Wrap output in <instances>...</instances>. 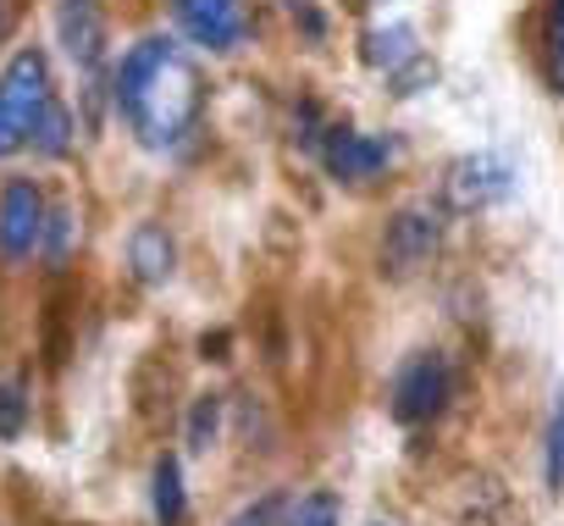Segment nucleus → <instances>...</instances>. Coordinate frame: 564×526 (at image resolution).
I'll use <instances>...</instances> for the list:
<instances>
[{
  "mask_svg": "<svg viewBox=\"0 0 564 526\" xmlns=\"http://www.w3.org/2000/svg\"><path fill=\"white\" fill-rule=\"evenodd\" d=\"M205 89H199V67L188 62V51L177 40H139L122 67H117V111L133 128L139 144L150 150H172L194 122H199Z\"/></svg>",
  "mask_w": 564,
  "mask_h": 526,
  "instance_id": "f257e3e1",
  "label": "nucleus"
},
{
  "mask_svg": "<svg viewBox=\"0 0 564 526\" xmlns=\"http://www.w3.org/2000/svg\"><path fill=\"white\" fill-rule=\"evenodd\" d=\"M51 100V67L40 51H18L12 67L0 73V155H12L18 144H29L34 117Z\"/></svg>",
  "mask_w": 564,
  "mask_h": 526,
  "instance_id": "f03ea898",
  "label": "nucleus"
},
{
  "mask_svg": "<svg viewBox=\"0 0 564 526\" xmlns=\"http://www.w3.org/2000/svg\"><path fill=\"white\" fill-rule=\"evenodd\" d=\"M448 394H454V372H448V361H443L437 350H415V355L393 372L388 410H393L399 427H421V421L443 416Z\"/></svg>",
  "mask_w": 564,
  "mask_h": 526,
  "instance_id": "7ed1b4c3",
  "label": "nucleus"
},
{
  "mask_svg": "<svg viewBox=\"0 0 564 526\" xmlns=\"http://www.w3.org/2000/svg\"><path fill=\"white\" fill-rule=\"evenodd\" d=\"M520 172L503 150H476V155H459L443 178V200L454 211H487V205H503L514 194Z\"/></svg>",
  "mask_w": 564,
  "mask_h": 526,
  "instance_id": "20e7f679",
  "label": "nucleus"
},
{
  "mask_svg": "<svg viewBox=\"0 0 564 526\" xmlns=\"http://www.w3.org/2000/svg\"><path fill=\"white\" fill-rule=\"evenodd\" d=\"M437 238H443L437 216L421 211V205H404L399 216H388V233H382V272H388V278L421 272L426 260L437 255Z\"/></svg>",
  "mask_w": 564,
  "mask_h": 526,
  "instance_id": "39448f33",
  "label": "nucleus"
},
{
  "mask_svg": "<svg viewBox=\"0 0 564 526\" xmlns=\"http://www.w3.org/2000/svg\"><path fill=\"white\" fill-rule=\"evenodd\" d=\"M45 238V194L29 178H12L0 189V249L7 260H29Z\"/></svg>",
  "mask_w": 564,
  "mask_h": 526,
  "instance_id": "423d86ee",
  "label": "nucleus"
},
{
  "mask_svg": "<svg viewBox=\"0 0 564 526\" xmlns=\"http://www.w3.org/2000/svg\"><path fill=\"white\" fill-rule=\"evenodd\" d=\"M172 12H177L183 34L205 51H238L249 34L243 0H172Z\"/></svg>",
  "mask_w": 564,
  "mask_h": 526,
  "instance_id": "0eeeda50",
  "label": "nucleus"
},
{
  "mask_svg": "<svg viewBox=\"0 0 564 526\" xmlns=\"http://www.w3.org/2000/svg\"><path fill=\"white\" fill-rule=\"evenodd\" d=\"M388 155H393V144L377 139V133L327 128V139H322V161H327V172H333L338 183H366V178H377V172L388 167Z\"/></svg>",
  "mask_w": 564,
  "mask_h": 526,
  "instance_id": "6e6552de",
  "label": "nucleus"
},
{
  "mask_svg": "<svg viewBox=\"0 0 564 526\" xmlns=\"http://www.w3.org/2000/svg\"><path fill=\"white\" fill-rule=\"evenodd\" d=\"M56 34L78 67H100L106 56V7L100 0H56Z\"/></svg>",
  "mask_w": 564,
  "mask_h": 526,
  "instance_id": "1a4fd4ad",
  "label": "nucleus"
},
{
  "mask_svg": "<svg viewBox=\"0 0 564 526\" xmlns=\"http://www.w3.org/2000/svg\"><path fill=\"white\" fill-rule=\"evenodd\" d=\"M172 238H166V227L161 222H139L133 227V238H128V267H133V278L139 283H166L172 278Z\"/></svg>",
  "mask_w": 564,
  "mask_h": 526,
  "instance_id": "9d476101",
  "label": "nucleus"
},
{
  "mask_svg": "<svg viewBox=\"0 0 564 526\" xmlns=\"http://www.w3.org/2000/svg\"><path fill=\"white\" fill-rule=\"evenodd\" d=\"M371 67H382V73H399L404 62H415L421 56V45H415V29L410 23H388V29H371L366 34V51H360Z\"/></svg>",
  "mask_w": 564,
  "mask_h": 526,
  "instance_id": "9b49d317",
  "label": "nucleus"
},
{
  "mask_svg": "<svg viewBox=\"0 0 564 526\" xmlns=\"http://www.w3.org/2000/svg\"><path fill=\"white\" fill-rule=\"evenodd\" d=\"M150 487H155V520H161V526H183V520H188V493H183V465H177V454H161V460H155Z\"/></svg>",
  "mask_w": 564,
  "mask_h": 526,
  "instance_id": "f8f14e48",
  "label": "nucleus"
},
{
  "mask_svg": "<svg viewBox=\"0 0 564 526\" xmlns=\"http://www.w3.org/2000/svg\"><path fill=\"white\" fill-rule=\"evenodd\" d=\"M29 139H34V150H40V155H51V161H56V155H67V150H73V111L51 95V100H45V111L34 117Z\"/></svg>",
  "mask_w": 564,
  "mask_h": 526,
  "instance_id": "ddd939ff",
  "label": "nucleus"
},
{
  "mask_svg": "<svg viewBox=\"0 0 564 526\" xmlns=\"http://www.w3.org/2000/svg\"><path fill=\"white\" fill-rule=\"evenodd\" d=\"M542 56H547V78L564 95V0H547V18H542Z\"/></svg>",
  "mask_w": 564,
  "mask_h": 526,
  "instance_id": "4468645a",
  "label": "nucleus"
},
{
  "mask_svg": "<svg viewBox=\"0 0 564 526\" xmlns=\"http://www.w3.org/2000/svg\"><path fill=\"white\" fill-rule=\"evenodd\" d=\"M282 526H344V504H338V493H305Z\"/></svg>",
  "mask_w": 564,
  "mask_h": 526,
  "instance_id": "2eb2a0df",
  "label": "nucleus"
},
{
  "mask_svg": "<svg viewBox=\"0 0 564 526\" xmlns=\"http://www.w3.org/2000/svg\"><path fill=\"white\" fill-rule=\"evenodd\" d=\"M62 361H67V289H56L45 305V366H62Z\"/></svg>",
  "mask_w": 564,
  "mask_h": 526,
  "instance_id": "dca6fc26",
  "label": "nucleus"
},
{
  "mask_svg": "<svg viewBox=\"0 0 564 526\" xmlns=\"http://www.w3.org/2000/svg\"><path fill=\"white\" fill-rule=\"evenodd\" d=\"M23 427H29V394L18 383H0V443L23 438Z\"/></svg>",
  "mask_w": 564,
  "mask_h": 526,
  "instance_id": "f3484780",
  "label": "nucleus"
},
{
  "mask_svg": "<svg viewBox=\"0 0 564 526\" xmlns=\"http://www.w3.org/2000/svg\"><path fill=\"white\" fill-rule=\"evenodd\" d=\"M547 487L564 493V394L553 399V416H547Z\"/></svg>",
  "mask_w": 564,
  "mask_h": 526,
  "instance_id": "a211bd4d",
  "label": "nucleus"
},
{
  "mask_svg": "<svg viewBox=\"0 0 564 526\" xmlns=\"http://www.w3.org/2000/svg\"><path fill=\"white\" fill-rule=\"evenodd\" d=\"M216 427H221V399H216V394L194 399V416H188V449H210V443H216Z\"/></svg>",
  "mask_w": 564,
  "mask_h": 526,
  "instance_id": "6ab92c4d",
  "label": "nucleus"
},
{
  "mask_svg": "<svg viewBox=\"0 0 564 526\" xmlns=\"http://www.w3.org/2000/svg\"><path fill=\"white\" fill-rule=\"evenodd\" d=\"M73 233H78V222H73V211H67V205L45 211V238H40V244H51V255H56V260H67V249H73Z\"/></svg>",
  "mask_w": 564,
  "mask_h": 526,
  "instance_id": "aec40b11",
  "label": "nucleus"
},
{
  "mask_svg": "<svg viewBox=\"0 0 564 526\" xmlns=\"http://www.w3.org/2000/svg\"><path fill=\"white\" fill-rule=\"evenodd\" d=\"M432 78H437V67L426 56H415V62H404L393 73V95H421V84H432Z\"/></svg>",
  "mask_w": 564,
  "mask_h": 526,
  "instance_id": "412c9836",
  "label": "nucleus"
},
{
  "mask_svg": "<svg viewBox=\"0 0 564 526\" xmlns=\"http://www.w3.org/2000/svg\"><path fill=\"white\" fill-rule=\"evenodd\" d=\"M294 133H300V144L322 150L327 128H322V106H316V100H300V111H294Z\"/></svg>",
  "mask_w": 564,
  "mask_h": 526,
  "instance_id": "4be33fe9",
  "label": "nucleus"
},
{
  "mask_svg": "<svg viewBox=\"0 0 564 526\" xmlns=\"http://www.w3.org/2000/svg\"><path fill=\"white\" fill-rule=\"evenodd\" d=\"M276 515H282V498L276 493H265V498H254V504H243L227 526H276Z\"/></svg>",
  "mask_w": 564,
  "mask_h": 526,
  "instance_id": "5701e85b",
  "label": "nucleus"
},
{
  "mask_svg": "<svg viewBox=\"0 0 564 526\" xmlns=\"http://www.w3.org/2000/svg\"><path fill=\"white\" fill-rule=\"evenodd\" d=\"M227 344H232V339H227V333H205V339H199V350H205V355H210V361H227V355H221V350H227Z\"/></svg>",
  "mask_w": 564,
  "mask_h": 526,
  "instance_id": "b1692460",
  "label": "nucleus"
},
{
  "mask_svg": "<svg viewBox=\"0 0 564 526\" xmlns=\"http://www.w3.org/2000/svg\"><path fill=\"white\" fill-rule=\"evenodd\" d=\"M0 34H7V0H0Z\"/></svg>",
  "mask_w": 564,
  "mask_h": 526,
  "instance_id": "393cba45",
  "label": "nucleus"
}]
</instances>
